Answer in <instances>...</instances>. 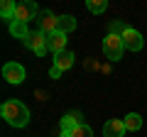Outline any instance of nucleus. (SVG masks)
<instances>
[{
	"instance_id": "nucleus-1",
	"label": "nucleus",
	"mask_w": 147,
	"mask_h": 137,
	"mask_svg": "<svg viewBox=\"0 0 147 137\" xmlns=\"http://www.w3.org/2000/svg\"><path fill=\"white\" fill-rule=\"evenodd\" d=\"M0 115L5 118V122L12 127H25L30 122V110L20 100H5L3 108H0Z\"/></svg>"
},
{
	"instance_id": "nucleus-8",
	"label": "nucleus",
	"mask_w": 147,
	"mask_h": 137,
	"mask_svg": "<svg viewBox=\"0 0 147 137\" xmlns=\"http://www.w3.org/2000/svg\"><path fill=\"white\" fill-rule=\"evenodd\" d=\"M59 30V17L54 15V12H44L42 20H39V32H44V34H52V32Z\"/></svg>"
},
{
	"instance_id": "nucleus-11",
	"label": "nucleus",
	"mask_w": 147,
	"mask_h": 137,
	"mask_svg": "<svg viewBox=\"0 0 147 137\" xmlns=\"http://www.w3.org/2000/svg\"><path fill=\"white\" fill-rule=\"evenodd\" d=\"M54 66L59 68V71H66V68L74 66V52H61L54 56Z\"/></svg>"
},
{
	"instance_id": "nucleus-10",
	"label": "nucleus",
	"mask_w": 147,
	"mask_h": 137,
	"mask_svg": "<svg viewBox=\"0 0 147 137\" xmlns=\"http://www.w3.org/2000/svg\"><path fill=\"white\" fill-rule=\"evenodd\" d=\"M76 125H81V113H69V115L61 118V135L59 137H69V132Z\"/></svg>"
},
{
	"instance_id": "nucleus-3",
	"label": "nucleus",
	"mask_w": 147,
	"mask_h": 137,
	"mask_svg": "<svg viewBox=\"0 0 147 137\" xmlns=\"http://www.w3.org/2000/svg\"><path fill=\"white\" fill-rule=\"evenodd\" d=\"M37 12H39V7L34 5V3H30V0H22V3H17V7H15V17L12 20L15 22H30V20H34L37 17Z\"/></svg>"
},
{
	"instance_id": "nucleus-13",
	"label": "nucleus",
	"mask_w": 147,
	"mask_h": 137,
	"mask_svg": "<svg viewBox=\"0 0 147 137\" xmlns=\"http://www.w3.org/2000/svg\"><path fill=\"white\" fill-rule=\"evenodd\" d=\"M74 30H76V17H71V15H61L59 17V30L57 32L69 34V32H74Z\"/></svg>"
},
{
	"instance_id": "nucleus-17",
	"label": "nucleus",
	"mask_w": 147,
	"mask_h": 137,
	"mask_svg": "<svg viewBox=\"0 0 147 137\" xmlns=\"http://www.w3.org/2000/svg\"><path fill=\"white\" fill-rule=\"evenodd\" d=\"M86 7H88V12H93V15H100V12L108 7V3H105V0H88Z\"/></svg>"
},
{
	"instance_id": "nucleus-19",
	"label": "nucleus",
	"mask_w": 147,
	"mask_h": 137,
	"mask_svg": "<svg viewBox=\"0 0 147 137\" xmlns=\"http://www.w3.org/2000/svg\"><path fill=\"white\" fill-rule=\"evenodd\" d=\"M49 76H52V79H59V76H61V71H59L57 66H52V68H49Z\"/></svg>"
},
{
	"instance_id": "nucleus-18",
	"label": "nucleus",
	"mask_w": 147,
	"mask_h": 137,
	"mask_svg": "<svg viewBox=\"0 0 147 137\" xmlns=\"http://www.w3.org/2000/svg\"><path fill=\"white\" fill-rule=\"evenodd\" d=\"M127 30V25L125 22H120V20H113L108 25V34H118V37H123V32Z\"/></svg>"
},
{
	"instance_id": "nucleus-7",
	"label": "nucleus",
	"mask_w": 147,
	"mask_h": 137,
	"mask_svg": "<svg viewBox=\"0 0 147 137\" xmlns=\"http://www.w3.org/2000/svg\"><path fill=\"white\" fill-rule=\"evenodd\" d=\"M47 42H49V52L57 56V54L66 52V34H61V32H52V34H47Z\"/></svg>"
},
{
	"instance_id": "nucleus-12",
	"label": "nucleus",
	"mask_w": 147,
	"mask_h": 137,
	"mask_svg": "<svg viewBox=\"0 0 147 137\" xmlns=\"http://www.w3.org/2000/svg\"><path fill=\"white\" fill-rule=\"evenodd\" d=\"M10 34H12V37H17V39H27L32 32L27 30L25 22H15V20H12V22H10Z\"/></svg>"
},
{
	"instance_id": "nucleus-15",
	"label": "nucleus",
	"mask_w": 147,
	"mask_h": 137,
	"mask_svg": "<svg viewBox=\"0 0 147 137\" xmlns=\"http://www.w3.org/2000/svg\"><path fill=\"white\" fill-rule=\"evenodd\" d=\"M15 3H12V0H3V5H0V15L5 17V20H12V17H15Z\"/></svg>"
},
{
	"instance_id": "nucleus-14",
	"label": "nucleus",
	"mask_w": 147,
	"mask_h": 137,
	"mask_svg": "<svg viewBox=\"0 0 147 137\" xmlns=\"http://www.w3.org/2000/svg\"><path fill=\"white\" fill-rule=\"evenodd\" d=\"M125 130H130V132H135V130H140L142 127V118L137 115V113H130V115H125Z\"/></svg>"
},
{
	"instance_id": "nucleus-2",
	"label": "nucleus",
	"mask_w": 147,
	"mask_h": 137,
	"mask_svg": "<svg viewBox=\"0 0 147 137\" xmlns=\"http://www.w3.org/2000/svg\"><path fill=\"white\" fill-rule=\"evenodd\" d=\"M123 49H125V44H123V37H118V34H108L103 39V54L113 61H118L123 56Z\"/></svg>"
},
{
	"instance_id": "nucleus-4",
	"label": "nucleus",
	"mask_w": 147,
	"mask_h": 137,
	"mask_svg": "<svg viewBox=\"0 0 147 137\" xmlns=\"http://www.w3.org/2000/svg\"><path fill=\"white\" fill-rule=\"evenodd\" d=\"M25 47H27V49H32V52H34L37 56H42V54H44V52L49 49L47 34H44V32H32L30 37L25 39Z\"/></svg>"
},
{
	"instance_id": "nucleus-5",
	"label": "nucleus",
	"mask_w": 147,
	"mask_h": 137,
	"mask_svg": "<svg viewBox=\"0 0 147 137\" xmlns=\"http://www.w3.org/2000/svg\"><path fill=\"white\" fill-rule=\"evenodd\" d=\"M3 76H5V81L7 83H22L25 81V68H22V64H15V61H10V64H5L3 66Z\"/></svg>"
},
{
	"instance_id": "nucleus-6",
	"label": "nucleus",
	"mask_w": 147,
	"mask_h": 137,
	"mask_svg": "<svg viewBox=\"0 0 147 137\" xmlns=\"http://www.w3.org/2000/svg\"><path fill=\"white\" fill-rule=\"evenodd\" d=\"M123 44H125V49H130V52H140L142 44H145V39H142V34L137 30L127 27V30L123 32Z\"/></svg>"
},
{
	"instance_id": "nucleus-9",
	"label": "nucleus",
	"mask_w": 147,
	"mask_h": 137,
	"mask_svg": "<svg viewBox=\"0 0 147 137\" xmlns=\"http://www.w3.org/2000/svg\"><path fill=\"white\" fill-rule=\"evenodd\" d=\"M125 135V122L123 120H108L103 125V137H123Z\"/></svg>"
},
{
	"instance_id": "nucleus-16",
	"label": "nucleus",
	"mask_w": 147,
	"mask_h": 137,
	"mask_svg": "<svg viewBox=\"0 0 147 137\" xmlns=\"http://www.w3.org/2000/svg\"><path fill=\"white\" fill-rule=\"evenodd\" d=\"M69 137H93V130H91L88 125H84V122H81V125H76L71 132H69Z\"/></svg>"
}]
</instances>
